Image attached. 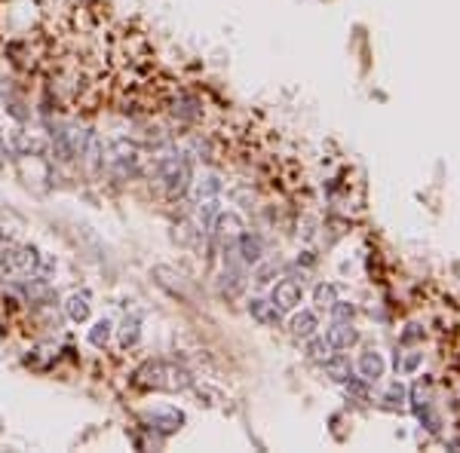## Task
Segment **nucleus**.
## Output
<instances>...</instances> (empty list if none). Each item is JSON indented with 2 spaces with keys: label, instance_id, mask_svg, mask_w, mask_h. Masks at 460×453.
I'll return each instance as SVG.
<instances>
[{
  "label": "nucleus",
  "instance_id": "1",
  "mask_svg": "<svg viewBox=\"0 0 460 453\" xmlns=\"http://www.w3.org/2000/svg\"><path fill=\"white\" fill-rule=\"evenodd\" d=\"M136 377H138V383L148 386V389H172V392H178V389L190 386L188 370L175 368V365H166V362H148Z\"/></svg>",
  "mask_w": 460,
  "mask_h": 453
},
{
  "label": "nucleus",
  "instance_id": "2",
  "mask_svg": "<svg viewBox=\"0 0 460 453\" xmlns=\"http://www.w3.org/2000/svg\"><path fill=\"white\" fill-rule=\"evenodd\" d=\"M148 420L153 423L150 429L163 432V435H172V432L181 429L184 414H181V410H175V407H157V410H150V414H148Z\"/></svg>",
  "mask_w": 460,
  "mask_h": 453
},
{
  "label": "nucleus",
  "instance_id": "3",
  "mask_svg": "<svg viewBox=\"0 0 460 453\" xmlns=\"http://www.w3.org/2000/svg\"><path fill=\"white\" fill-rule=\"evenodd\" d=\"M65 310L71 316V322H86V318L92 316V303H89V294H71Z\"/></svg>",
  "mask_w": 460,
  "mask_h": 453
},
{
  "label": "nucleus",
  "instance_id": "4",
  "mask_svg": "<svg viewBox=\"0 0 460 453\" xmlns=\"http://www.w3.org/2000/svg\"><path fill=\"white\" fill-rule=\"evenodd\" d=\"M273 301L280 303L282 310H292V306L301 301V291H298V288H295L292 282H282V285H280V288H276V291H273Z\"/></svg>",
  "mask_w": 460,
  "mask_h": 453
},
{
  "label": "nucleus",
  "instance_id": "5",
  "mask_svg": "<svg viewBox=\"0 0 460 453\" xmlns=\"http://www.w3.org/2000/svg\"><path fill=\"white\" fill-rule=\"evenodd\" d=\"M111 331H114V325H111V318H101V322L92 325V331H89V343L92 346H105L108 340H111Z\"/></svg>",
  "mask_w": 460,
  "mask_h": 453
},
{
  "label": "nucleus",
  "instance_id": "6",
  "mask_svg": "<svg viewBox=\"0 0 460 453\" xmlns=\"http://www.w3.org/2000/svg\"><path fill=\"white\" fill-rule=\"evenodd\" d=\"M138 337H141V322H138L136 316H132V318H126V322H123V337H120V343H123V346H136Z\"/></svg>",
  "mask_w": 460,
  "mask_h": 453
},
{
  "label": "nucleus",
  "instance_id": "7",
  "mask_svg": "<svg viewBox=\"0 0 460 453\" xmlns=\"http://www.w3.org/2000/svg\"><path fill=\"white\" fill-rule=\"evenodd\" d=\"M212 193H218V181L212 178V175H200L197 178V197H212Z\"/></svg>",
  "mask_w": 460,
  "mask_h": 453
},
{
  "label": "nucleus",
  "instance_id": "8",
  "mask_svg": "<svg viewBox=\"0 0 460 453\" xmlns=\"http://www.w3.org/2000/svg\"><path fill=\"white\" fill-rule=\"evenodd\" d=\"M313 325H316V318H313L310 313H304V316L295 318V331H298V334H310Z\"/></svg>",
  "mask_w": 460,
  "mask_h": 453
},
{
  "label": "nucleus",
  "instance_id": "9",
  "mask_svg": "<svg viewBox=\"0 0 460 453\" xmlns=\"http://www.w3.org/2000/svg\"><path fill=\"white\" fill-rule=\"evenodd\" d=\"M242 257H245V261H258V242H255L252 239V236H242Z\"/></svg>",
  "mask_w": 460,
  "mask_h": 453
},
{
  "label": "nucleus",
  "instance_id": "10",
  "mask_svg": "<svg viewBox=\"0 0 460 453\" xmlns=\"http://www.w3.org/2000/svg\"><path fill=\"white\" fill-rule=\"evenodd\" d=\"M332 337H334V343H350V340H353V334H347L344 328H337V331H334Z\"/></svg>",
  "mask_w": 460,
  "mask_h": 453
}]
</instances>
